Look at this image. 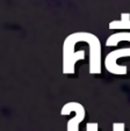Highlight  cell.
Instances as JSON below:
<instances>
[{"label": "cell", "mask_w": 130, "mask_h": 131, "mask_svg": "<svg viewBox=\"0 0 130 131\" xmlns=\"http://www.w3.org/2000/svg\"><path fill=\"white\" fill-rule=\"evenodd\" d=\"M74 43L86 42L89 47V74L101 73V45L99 38L89 32H74L69 35Z\"/></svg>", "instance_id": "6da1fadb"}, {"label": "cell", "mask_w": 130, "mask_h": 131, "mask_svg": "<svg viewBox=\"0 0 130 131\" xmlns=\"http://www.w3.org/2000/svg\"><path fill=\"white\" fill-rule=\"evenodd\" d=\"M121 41H128L130 42V32H120V34H114L108 37L106 45L107 47H114Z\"/></svg>", "instance_id": "5b68a950"}, {"label": "cell", "mask_w": 130, "mask_h": 131, "mask_svg": "<svg viewBox=\"0 0 130 131\" xmlns=\"http://www.w3.org/2000/svg\"><path fill=\"white\" fill-rule=\"evenodd\" d=\"M71 113H74V116L67 121L66 124V131H79V125L85 119L86 110L81 103L77 101H70L65 103L61 109L62 116H66Z\"/></svg>", "instance_id": "3957f363"}, {"label": "cell", "mask_w": 130, "mask_h": 131, "mask_svg": "<svg viewBox=\"0 0 130 131\" xmlns=\"http://www.w3.org/2000/svg\"><path fill=\"white\" fill-rule=\"evenodd\" d=\"M113 131H125V124L122 122L113 123Z\"/></svg>", "instance_id": "ba28073f"}, {"label": "cell", "mask_w": 130, "mask_h": 131, "mask_svg": "<svg viewBox=\"0 0 130 131\" xmlns=\"http://www.w3.org/2000/svg\"><path fill=\"white\" fill-rule=\"evenodd\" d=\"M86 131H99V124L96 122H88L86 124Z\"/></svg>", "instance_id": "52a82bcc"}, {"label": "cell", "mask_w": 130, "mask_h": 131, "mask_svg": "<svg viewBox=\"0 0 130 131\" xmlns=\"http://www.w3.org/2000/svg\"><path fill=\"white\" fill-rule=\"evenodd\" d=\"M122 21H115V22H112L109 25V28L112 29H121V28H125V29H129L130 28V20H129V14H124L122 15Z\"/></svg>", "instance_id": "8992f818"}, {"label": "cell", "mask_w": 130, "mask_h": 131, "mask_svg": "<svg viewBox=\"0 0 130 131\" xmlns=\"http://www.w3.org/2000/svg\"><path fill=\"white\" fill-rule=\"evenodd\" d=\"M76 43L72 42L69 37L65 38L63 45V73L64 74H73L76 72V64L78 60L85 59V51L79 50L74 51Z\"/></svg>", "instance_id": "7a4b0ae2"}, {"label": "cell", "mask_w": 130, "mask_h": 131, "mask_svg": "<svg viewBox=\"0 0 130 131\" xmlns=\"http://www.w3.org/2000/svg\"><path fill=\"white\" fill-rule=\"evenodd\" d=\"M123 57H130V48L118 49L115 51H112L107 54L105 59V67L109 73L116 74V75H124L127 74L128 67L125 65H118L117 59Z\"/></svg>", "instance_id": "277c9868"}]
</instances>
